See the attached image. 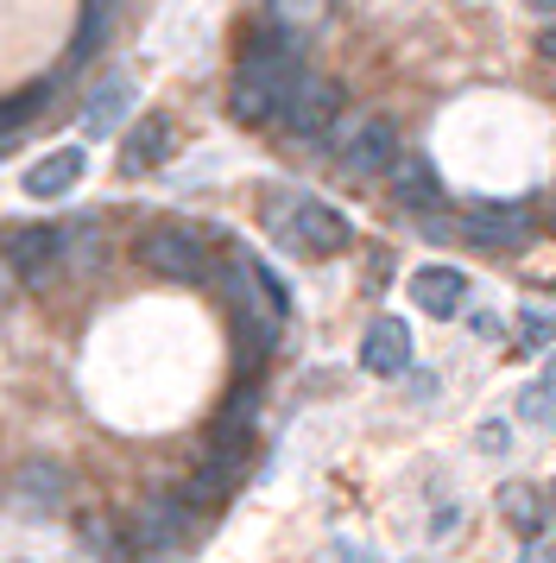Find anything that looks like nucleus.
Listing matches in <instances>:
<instances>
[{
	"instance_id": "obj_21",
	"label": "nucleus",
	"mask_w": 556,
	"mask_h": 563,
	"mask_svg": "<svg viewBox=\"0 0 556 563\" xmlns=\"http://www.w3.org/2000/svg\"><path fill=\"white\" fill-rule=\"evenodd\" d=\"M537 52H544V57H556V20L544 26V38H537Z\"/></svg>"
},
{
	"instance_id": "obj_23",
	"label": "nucleus",
	"mask_w": 556,
	"mask_h": 563,
	"mask_svg": "<svg viewBox=\"0 0 556 563\" xmlns=\"http://www.w3.org/2000/svg\"><path fill=\"white\" fill-rule=\"evenodd\" d=\"M89 7H96V13H108V7H114V0H89Z\"/></svg>"
},
{
	"instance_id": "obj_14",
	"label": "nucleus",
	"mask_w": 556,
	"mask_h": 563,
	"mask_svg": "<svg viewBox=\"0 0 556 563\" xmlns=\"http://www.w3.org/2000/svg\"><path fill=\"white\" fill-rule=\"evenodd\" d=\"M126 108H133V77H108L96 96H89V108H82V133H89V140L114 133Z\"/></svg>"
},
{
	"instance_id": "obj_6",
	"label": "nucleus",
	"mask_w": 556,
	"mask_h": 563,
	"mask_svg": "<svg viewBox=\"0 0 556 563\" xmlns=\"http://www.w3.org/2000/svg\"><path fill=\"white\" fill-rule=\"evenodd\" d=\"M399 158H404L399 128H392L386 114H367V121L348 133V146H342V172H348V178H379V172H392Z\"/></svg>"
},
{
	"instance_id": "obj_12",
	"label": "nucleus",
	"mask_w": 556,
	"mask_h": 563,
	"mask_svg": "<svg viewBox=\"0 0 556 563\" xmlns=\"http://www.w3.org/2000/svg\"><path fill=\"white\" fill-rule=\"evenodd\" d=\"M82 172H89V153L82 146H57V153H45L25 172V197H70L82 184Z\"/></svg>"
},
{
	"instance_id": "obj_8",
	"label": "nucleus",
	"mask_w": 556,
	"mask_h": 563,
	"mask_svg": "<svg viewBox=\"0 0 556 563\" xmlns=\"http://www.w3.org/2000/svg\"><path fill=\"white\" fill-rule=\"evenodd\" d=\"M227 291H234V305L253 310L259 317V335L278 330V317H285V291H278V279L259 266V260H227Z\"/></svg>"
},
{
	"instance_id": "obj_3",
	"label": "nucleus",
	"mask_w": 556,
	"mask_h": 563,
	"mask_svg": "<svg viewBox=\"0 0 556 563\" xmlns=\"http://www.w3.org/2000/svg\"><path fill=\"white\" fill-rule=\"evenodd\" d=\"M278 229H285V241H291L298 254H316V260L342 254V247L354 241L348 216H342V209H329V203H316V197H303V203H291V216H285Z\"/></svg>"
},
{
	"instance_id": "obj_22",
	"label": "nucleus",
	"mask_w": 556,
	"mask_h": 563,
	"mask_svg": "<svg viewBox=\"0 0 556 563\" xmlns=\"http://www.w3.org/2000/svg\"><path fill=\"white\" fill-rule=\"evenodd\" d=\"M525 7H531V13H551V20H556V0H525Z\"/></svg>"
},
{
	"instance_id": "obj_7",
	"label": "nucleus",
	"mask_w": 556,
	"mask_h": 563,
	"mask_svg": "<svg viewBox=\"0 0 556 563\" xmlns=\"http://www.w3.org/2000/svg\"><path fill=\"white\" fill-rule=\"evenodd\" d=\"M0 254H7L20 285H45L57 273V260H64V229H45V222L38 229H13L0 241Z\"/></svg>"
},
{
	"instance_id": "obj_1",
	"label": "nucleus",
	"mask_w": 556,
	"mask_h": 563,
	"mask_svg": "<svg viewBox=\"0 0 556 563\" xmlns=\"http://www.w3.org/2000/svg\"><path fill=\"white\" fill-rule=\"evenodd\" d=\"M298 77H303V64L285 38H253L241 52V70H234V96H227L234 121H247V128L278 121L285 102H291V89H298Z\"/></svg>"
},
{
	"instance_id": "obj_15",
	"label": "nucleus",
	"mask_w": 556,
	"mask_h": 563,
	"mask_svg": "<svg viewBox=\"0 0 556 563\" xmlns=\"http://www.w3.org/2000/svg\"><path fill=\"white\" fill-rule=\"evenodd\" d=\"M500 512H505V526H512V532H525V538H537V532H544V519H551L544 494H537L531 482H505L500 487Z\"/></svg>"
},
{
	"instance_id": "obj_19",
	"label": "nucleus",
	"mask_w": 556,
	"mask_h": 563,
	"mask_svg": "<svg viewBox=\"0 0 556 563\" xmlns=\"http://www.w3.org/2000/svg\"><path fill=\"white\" fill-rule=\"evenodd\" d=\"M519 563H556V538H544V532H537V538L525 544V558H519Z\"/></svg>"
},
{
	"instance_id": "obj_11",
	"label": "nucleus",
	"mask_w": 556,
	"mask_h": 563,
	"mask_svg": "<svg viewBox=\"0 0 556 563\" xmlns=\"http://www.w3.org/2000/svg\"><path fill=\"white\" fill-rule=\"evenodd\" d=\"M411 298H418L424 317H455L468 305V273L462 266H418L411 273Z\"/></svg>"
},
{
	"instance_id": "obj_16",
	"label": "nucleus",
	"mask_w": 556,
	"mask_h": 563,
	"mask_svg": "<svg viewBox=\"0 0 556 563\" xmlns=\"http://www.w3.org/2000/svg\"><path fill=\"white\" fill-rule=\"evenodd\" d=\"M392 184H399L404 209H430L436 203V172H430L424 158H399V165H392Z\"/></svg>"
},
{
	"instance_id": "obj_25",
	"label": "nucleus",
	"mask_w": 556,
	"mask_h": 563,
	"mask_svg": "<svg viewBox=\"0 0 556 563\" xmlns=\"http://www.w3.org/2000/svg\"><path fill=\"white\" fill-rule=\"evenodd\" d=\"M551 380H556V355H551Z\"/></svg>"
},
{
	"instance_id": "obj_5",
	"label": "nucleus",
	"mask_w": 556,
	"mask_h": 563,
	"mask_svg": "<svg viewBox=\"0 0 556 563\" xmlns=\"http://www.w3.org/2000/svg\"><path fill=\"white\" fill-rule=\"evenodd\" d=\"M190 538V494H158L146 500V512L133 519V551L140 558H165Z\"/></svg>"
},
{
	"instance_id": "obj_20",
	"label": "nucleus",
	"mask_w": 556,
	"mask_h": 563,
	"mask_svg": "<svg viewBox=\"0 0 556 563\" xmlns=\"http://www.w3.org/2000/svg\"><path fill=\"white\" fill-rule=\"evenodd\" d=\"M7 291H13V266H7V254H0V305H7Z\"/></svg>"
},
{
	"instance_id": "obj_18",
	"label": "nucleus",
	"mask_w": 556,
	"mask_h": 563,
	"mask_svg": "<svg viewBox=\"0 0 556 563\" xmlns=\"http://www.w3.org/2000/svg\"><path fill=\"white\" fill-rule=\"evenodd\" d=\"M519 411H525V418H537V424H544V418H551V386H531L525 399H519Z\"/></svg>"
},
{
	"instance_id": "obj_9",
	"label": "nucleus",
	"mask_w": 556,
	"mask_h": 563,
	"mask_svg": "<svg viewBox=\"0 0 556 563\" xmlns=\"http://www.w3.org/2000/svg\"><path fill=\"white\" fill-rule=\"evenodd\" d=\"M360 367L379 374V380H392L411 367V330H404V317H374L367 323V342H360Z\"/></svg>"
},
{
	"instance_id": "obj_17",
	"label": "nucleus",
	"mask_w": 556,
	"mask_h": 563,
	"mask_svg": "<svg viewBox=\"0 0 556 563\" xmlns=\"http://www.w3.org/2000/svg\"><path fill=\"white\" fill-rule=\"evenodd\" d=\"M266 13H273V26L285 32V38H298V32L323 26L329 0H266Z\"/></svg>"
},
{
	"instance_id": "obj_24",
	"label": "nucleus",
	"mask_w": 556,
	"mask_h": 563,
	"mask_svg": "<svg viewBox=\"0 0 556 563\" xmlns=\"http://www.w3.org/2000/svg\"><path fill=\"white\" fill-rule=\"evenodd\" d=\"M551 229H556V203H551Z\"/></svg>"
},
{
	"instance_id": "obj_10",
	"label": "nucleus",
	"mask_w": 556,
	"mask_h": 563,
	"mask_svg": "<svg viewBox=\"0 0 556 563\" xmlns=\"http://www.w3.org/2000/svg\"><path fill=\"white\" fill-rule=\"evenodd\" d=\"M455 234L475 241V247H487V254L519 247V241H525V209H462V216H455Z\"/></svg>"
},
{
	"instance_id": "obj_4",
	"label": "nucleus",
	"mask_w": 556,
	"mask_h": 563,
	"mask_svg": "<svg viewBox=\"0 0 556 563\" xmlns=\"http://www.w3.org/2000/svg\"><path fill=\"white\" fill-rule=\"evenodd\" d=\"M335 114H342V82H329V77H310L303 70L298 89H291V102H285V128L298 133V140H323L329 128H335Z\"/></svg>"
},
{
	"instance_id": "obj_2",
	"label": "nucleus",
	"mask_w": 556,
	"mask_h": 563,
	"mask_svg": "<svg viewBox=\"0 0 556 563\" xmlns=\"http://www.w3.org/2000/svg\"><path fill=\"white\" fill-rule=\"evenodd\" d=\"M140 260H146L158 279H202L209 273V247L190 222H152L140 234Z\"/></svg>"
},
{
	"instance_id": "obj_13",
	"label": "nucleus",
	"mask_w": 556,
	"mask_h": 563,
	"mask_svg": "<svg viewBox=\"0 0 556 563\" xmlns=\"http://www.w3.org/2000/svg\"><path fill=\"white\" fill-rule=\"evenodd\" d=\"M171 140H177L171 121H165V114H146L140 128L126 133L121 172H126V178H140V172H152V165H165V158H171Z\"/></svg>"
}]
</instances>
